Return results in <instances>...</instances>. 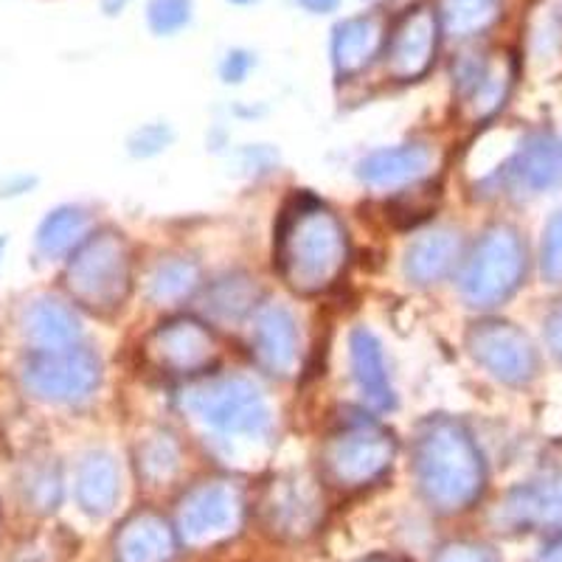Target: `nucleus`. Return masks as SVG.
Returning <instances> with one entry per match:
<instances>
[{"instance_id": "1", "label": "nucleus", "mask_w": 562, "mask_h": 562, "mask_svg": "<svg viewBox=\"0 0 562 562\" xmlns=\"http://www.w3.org/2000/svg\"><path fill=\"white\" fill-rule=\"evenodd\" d=\"M273 265L293 293L333 290L349 265V234L338 214L310 194L295 198L276 225Z\"/></svg>"}, {"instance_id": "2", "label": "nucleus", "mask_w": 562, "mask_h": 562, "mask_svg": "<svg viewBox=\"0 0 562 562\" xmlns=\"http://www.w3.org/2000/svg\"><path fill=\"white\" fill-rule=\"evenodd\" d=\"M414 479L430 509L456 515L481 498L486 484L484 456L464 422L428 416L414 436Z\"/></svg>"}, {"instance_id": "3", "label": "nucleus", "mask_w": 562, "mask_h": 562, "mask_svg": "<svg viewBox=\"0 0 562 562\" xmlns=\"http://www.w3.org/2000/svg\"><path fill=\"white\" fill-rule=\"evenodd\" d=\"M180 408L228 459H245L273 430V411L248 378H205L180 396Z\"/></svg>"}, {"instance_id": "4", "label": "nucleus", "mask_w": 562, "mask_h": 562, "mask_svg": "<svg viewBox=\"0 0 562 562\" xmlns=\"http://www.w3.org/2000/svg\"><path fill=\"white\" fill-rule=\"evenodd\" d=\"M65 290L70 301L93 315H115L133 293V248L122 231L102 228L90 234L65 265Z\"/></svg>"}, {"instance_id": "5", "label": "nucleus", "mask_w": 562, "mask_h": 562, "mask_svg": "<svg viewBox=\"0 0 562 562\" xmlns=\"http://www.w3.org/2000/svg\"><path fill=\"white\" fill-rule=\"evenodd\" d=\"M529 270L526 239L515 225H490L461 270V299L475 310H492L518 293Z\"/></svg>"}, {"instance_id": "6", "label": "nucleus", "mask_w": 562, "mask_h": 562, "mask_svg": "<svg viewBox=\"0 0 562 562\" xmlns=\"http://www.w3.org/2000/svg\"><path fill=\"white\" fill-rule=\"evenodd\" d=\"M396 459V439L374 419L344 422L321 448V475L329 486L344 492L363 490L391 470Z\"/></svg>"}, {"instance_id": "7", "label": "nucleus", "mask_w": 562, "mask_h": 562, "mask_svg": "<svg viewBox=\"0 0 562 562\" xmlns=\"http://www.w3.org/2000/svg\"><path fill=\"white\" fill-rule=\"evenodd\" d=\"M243 520V490L234 481H203L180 498L175 531L189 549H211L237 535Z\"/></svg>"}, {"instance_id": "8", "label": "nucleus", "mask_w": 562, "mask_h": 562, "mask_svg": "<svg viewBox=\"0 0 562 562\" xmlns=\"http://www.w3.org/2000/svg\"><path fill=\"white\" fill-rule=\"evenodd\" d=\"M23 383L45 403L77 405L102 383V360L97 351L85 346L32 351L23 363Z\"/></svg>"}, {"instance_id": "9", "label": "nucleus", "mask_w": 562, "mask_h": 562, "mask_svg": "<svg viewBox=\"0 0 562 562\" xmlns=\"http://www.w3.org/2000/svg\"><path fill=\"white\" fill-rule=\"evenodd\" d=\"M140 355L164 378H200L217 366L220 344L203 321L178 315L155 326Z\"/></svg>"}, {"instance_id": "10", "label": "nucleus", "mask_w": 562, "mask_h": 562, "mask_svg": "<svg viewBox=\"0 0 562 562\" xmlns=\"http://www.w3.org/2000/svg\"><path fill=\"white\" fill-rule=\"evenodd\" d=\"M467 349L475 363L498 383L520 389L540 371V351L518 324L504 318H484L470 326Z\"/></svg>"}, {"instance_id": "11", "label": "nucleus", "mask_w": 562, "mask_h": 562, "mask_svg": "<svg viewBox=\"0 0 562 562\" xmlns=\"http://www.w3.org/2000/svg\"><path fill=\"white\" fill-rule=\"evenodd\" d=\"M441 23L430 7H414L396 20L383 48L385 74L394 82H416L434 68Z\"/></svg>"}, {"instance_id": "12", "label": "nucleus", "mask_w": 562, "mask_h": 562, "mask_svg": "<svg viewBox=\"0 0 562 562\" xmlns=\"http://www.w3.org/2000/svg\"><path fill=\"white\" fill-rule=\"evenodd\" d=\"M265 529L281 540H304L313 535L324 515L318 490L304 475H279L259 501Z\"/></svg>"}, {"instance_id": "13", "label": "nucleus", "mask_w": 562, "mask_h": 562, "mask_svg": "<svg viewBox=\"0 0 562 562\" xmlns=\"http://www.w3.org/2000/svg\"><path fill=\"white\" fill-rule=\"evenodd\" d=\"M495 520L506 531H562V470L515 486L498 506Z\"/></svg>"}, {"instance_id": "14", "label": "nucleus", "mask_w": 562, "mask_h": 562, "mask_svg": "<svg viewBox=\"0 0 562 562\" xmlns=\"http://www.w3.org/2000/svg\"><path fill=\"white\" fill-rule=\"evenodd\" d=\"M512 82H515V63H512L509 54L467 57L456 68L459 99L473 122L492 119L504 108Z\"/></svg>"}, {"instance_id": "15", "label": "nucleus", "mask_w": 562, "mask_h": 562, "mask_svg": "<svg viewBox=\"0 0 562 562\" xmlns=\"http://www.w3.org/2000/svg\"><path fill=\"white\" fill-rule=\"evenodd\" d=\"M250 351L273 378H288L299 363V324L281 304H259L250 315Z\"/></svg>"}, {"instance_id": "16", "label": "nucleus", "mask_w": 562, "mask_h": 562, "mask_svg": "<svg viewBox=\"0 0 562 562\" xmlns=\"http://www.w3.org/2000/svg\"><path fill=\"white\" fill-rule=\"evenodd\" d=\"M501 183L509 192L543 194L562 180V149L551 135L531 133L501 167Z\"/></svg>"}, {"instance_id": "17", "label": "nucleus", "mask_w": 562, "mask_h": 562, "mask_svg": "<svg viewBox=\"0 0 562 562\" xmlns=\"http://www.w3.org/2000/svg\"><path fill=\"white\" fill-rule=\"evenodd\" d=\"M178 531L158 512H135L113 537L115 562H172L178 554Z\"/></svg>"}, {"instance_id": "18", "label": "nucleus", "mask_w": 562, "mask_h": 562, "mask_svg": "<svg viewBox=\"0 0 562 562\" xmlns=\"http://www.w3.org/2000/svg\"><path fill=\"white\" fill-rule=\"evenodd\" d=\"M461 262V234L450 225L422 231L405 248L403 270L405 279L416 288H430L436 281L448 279Z\"/></svg>"}, {"instance_id": "19", "label": "nucleus", "mask_w": 562, "mask_h": 562, "mask_svg": "<svg viewBox=\"0 0 562 562\" xmlns=\"http://www.w3.org/2000/svg\"><path fill=\"white\" fill-rule=\"evenodd\" d=\"M385 20L380 14H358L335 26L333 65L340 79H351L371 68L385 48Z\"/></svg>"}, {"instance_id": "20", "label": "nucleus", "mask_w": 562, "mask_h": 562, "mask_svg": "<svg viewBox=\"0 0 562 562\" xmlns=\"http://www.w3.org/2000/svg\"><path fill=\"white\" fill-rule=\"evenodd\" d=\"M349 363H351V378L358 385L363 403L378 414H385L396 405L394 385L389 378V366H385L383 346H380L378 335L358 326L349 335Z\"/></svg>"}, {"instance_id": "21", "label": "nucleus", "mask_w": 562, "mask_h": 562, "mask_svg": "<svg viewBox=\"0 0 562 562\" xmlns=\"http://www.w3.org/2000/svg\"><path fill=\"white\" fill-rule=\"evenodd\" d=\"M434 167V149L428 144L411 140L366 155L358 164V178L369 186H405L422 180Z\"/></svg>"}, {"instance_id": "22", "label": "nucleus", "mask_w": 562, "mask_h": 562, "mask_svg": "<svg viewBox=\"0 0 562 562\" xmlns=\"http://www.w3.org/2000/svg\"><path fill=\"white\" fill-rule=\"evenodd\" d=\"M23 329H26V338L34 351L68 349V346H79V338H82L79 315L74 313L70 304L54 299V295L32 301V307L26 310V318H23Z\"/></svg>"}, {"instance_id": "23", "label": "nucleus", "mask_w": 562, "mask_h": 562, "mask_svg": "<svg viewBox=\"0 0 562 562\" xmlns=\"http://www.w3.org/2000/svg\"><path fill=\"white\" fill-rule=\"evenodd\" d=\"M122 498V470L104 450H90L77 467V501L90 518H104Z\"/></svg>"}, {"instance_id": "24", "label": "nucleus", "mask_w": 562, "mask_h": 562, "mask_svg": "<svg viewBox=\"0 0 562 562\" xmlns=\"http://www.w3.org/2000/svg\"><path fill=\"white\" fill-rule=\"evenodd\" d=\"M203 284L200 265L189 256H167L147 276V295L158 307H178Z\"/></svg>"}, {"instance_id": "25", "label": "nucleus", "mask_w": 562, "mask_h": 562, "mask_svg": "<svg viewBox=\"0 0 562 562\" xmlns=\"http://www.w3.org/2000/svg\"><path fill=\"white\" fill-rule=\"evenodd\" d=\"M90 237V214L79 205H63L54 209L48 217L40 223L37 250L48 259L70 256L85 239Z\"/></svg>"}, {"instance_id": "26", "label": "nucleus", "mask_w": 562, "mask_h": 562, "mask_svg": "<svg viewBox=\"0 0 562 562\" xmlns=\"http://www.w3.org/2000/svg\"><path fill=\"white\" fill-rule=\"evenodd\" d=\"M504 0H441V32L456 40L479 37L501 18Z\"/></svg>"}, {"instance_id": "27", "label": "nucleus", "mask_w": 562, "mask_h": 562, "mask_svg": "<svg viewBox=\"0 0 562 562\" xmlns=\"http://www.w3.org/2000/svg\"><path fill=\"white\" fill-rule=\"evenodd\" d=\"M256 299H259V288L254 284V279L234 273L211 284L205 293V310L217 321H239L256 313L259 307Z\"/></svg>"}, {"instance_id": "28", "label": "nucleus", "mask_w": 562, "mask_h": 562, "mask_svg": "<svg viewBox=\"0 0 562 562\" xmlns=\"http://www.w3.org/2000/svg\"><path fill=\"white\" fill-rule=\"evenodd\" d=\"M135 464L138 475L149 484H169L180 470V448L172 434L155 430L144 436L135 448Z\"/></svg>"}, {"instance_id": "29", "label": "nucleus", "mask_w": 562, "mask_h": 562, "mask_svg": "<svg viewBox=\"0 0 562 562\" xmlns=\"http://www.w3.org/2000/svg\"><path fill=\"white\" fill-rule=\"evenodd\" d=\"M20 492L32 509L52 512L57 509L59 498H63V479H59V467L54 461L43 459L26 467L23 481H20Z\"/></svg>"}, {"instance_id": "30", "label": "nucleus", "mask_w": 562, "mask_h": 562, "mask_svg": "<svg viewBox=\"0 0 562 562\" xmlns=\"http://www.w3.org/2000/svg\"><path fill=\"white\" fill-rule=\"evenodd\" d=\"M147 20L155 34H175L192 20V0H149Z\"/></svg>"}, {"instance_id": "31", "label": "nucleus", "mask_w": 562, "mask_h": 562, "mask_svg": "<svg viewBox=\"0 0 562 562\" xmlns=\"http://www.w3.org/2000/svg\"><path fill=\"white\" fill-rule=\"evenodd\" d=\"M540 268L551 284H562V211L551 214L543 228V245H540Z\"/></svg>"}, {"instance_id": "32", "label": "nucleus", "mask_w": 562, "mask_h": 562, "mask_svg": "<svg viewBox=\"0 0 562 562\" xmlns=\"http://www.w3.org/2000/svg\"><path fill=\"white\" fill-rule=\"evenodd\" d=\"M434 562H501L495 549L484 543H473V540H456L448 543L436 554Z\"/></svg>"}, {"instance_id": "33", "label": "nucleus", "mask_w": 562, "mask_h": 562, "mask_svg": "<svg viewBox=\"0 0 562 562\" xmlns=\"http://www.w3.org/2000/svg\"><path fill=\"white\" fill-rule=\"evenodd\" d=\"M172 140V133L167 127H160V124H149V127H140L135 133L133 149L135 155H155L160 149H167V144Z\"/></svg>"}, {"instance_id": "34", "label": "nucleus", "mask_w": 562, "mask_h": 562, "mask_svg": "<svg viewBox=\"0 0 562 562\" xmlns=\"http://www.w3.org/2000/svg\"><path fill=\"white\" fill-rule=\"evenodd\" d=\"M250 68H254V57L248 52H228V57L223 63V79L237 85L248 77Z\"/></svg>"}, {"instance_id": "35", "label": "nucleus", "mask_w": 562, "mask_h": 562, "mask_svg": "<svg viewBox=\"0 0 562 562\" xmlns=\"http://www.w3.org/2000/svg\"><path fill=\"white\" fill-rule=\"evenodd\" d=\"M543 335L549 349L554 351V358L562 360V304H557L543 321Z\"/></svg>"}, {"instance_id": "36", "label": "nucleus", "mask_w": 562, "mask_h": 562, "mask_svg": "<svg viewBox=\"0 0 562 562\" xmlns=\"http://www.w3.org/2000/svg\"><path fill=\"white\" fill-rule=\"evenodd\" d=\"M299 3L304 9H310V12H329V9H335L338 0H299Z\"/></svg>"}, {"instance_id": "37", "label": "nucleus", "mask_w": 562, "mask_h": 562, "mask_svg": "<svg viewBox=\"0 0 562 562\" xmlns=\"http://www.w3.org/2000/svg\"><path fill=\"white\" fill-rule=\"evenodd\" d=\"M358 562H403V560H396V557H389V554H371V557H363V560Z\"/></svg>"}, {"instance_id": "38", "label": "nucleus", "mask_w": 562, "mask_h": 562, "mask_svg": "<svg viewBox=\"0 0 562 562\" xmlns=\"http://www.w3.org/2000/svg\"><path fill=\"white\" fill-rule=\"evenodd\" d=\"M231 3H239V7H248V3H256V0H231Z\"/></svg>"}, {"instance_id": "39", "label": "nucleus", "mask_w": 562, "mask_h": 562, "mask_svg": "<svg viewBox=\"0 0 562 562\" xmlns=\"http://www.w3.org/2000/svg\"><path fill=\"white\" fill-rule=\"evenodd\" d=\"M560 12H562V0H560Z\"/></svg>"}]
</instances>
